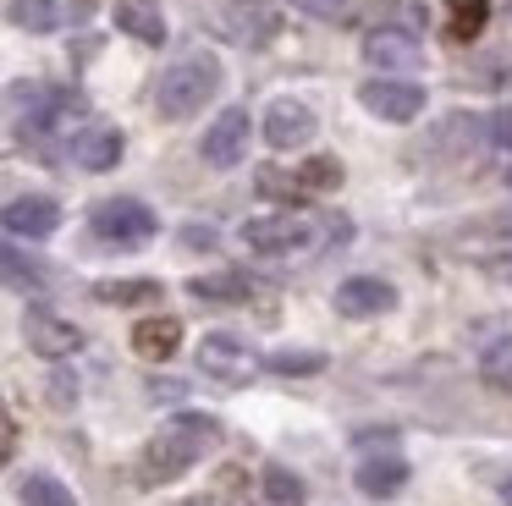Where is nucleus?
I'll return each mask as SVG.
<instances>
[{"instance_id": "9", "label": "nucleus", "mask_w": 512, "mask_h": 506, "mask_svg": "<svg viewBox=\"0 0 512 506\" xmlns=\"http://www.w3.org/2000/svg\"><path fill=\"white\" fill-rule=\"evenodd\" d=\"M23 336H28V347H34L39 358H50V363L72 358V352L83 347V330L72 325V319H61L56 308H28V314H23Z\"/></svg>"}, {"instance_id": "22", "label": "nucleus", "mask_w": 512, "mask_h": 506, "mask_svg": "<svg viewBox=\"0 0 512 506\" xmlns=\"http://www.w3.org/2000/svg\"><path fill=\"white\" fill-rule=\"evenodd\" d=\"M94 303H116V308L160 303V281H149V275H133V281H94Z\"/></svg>"}, {"instance_id": "5", "label": "nucleus", "mask_w": 512, "mask_h": 506, "mask_svg": "<svg viewBox=\"0 0 512 506\" xmlns=\"http://www.w3.org/2000/svg\"><path fill=\"white\" fill-rule=\"evenodd\" d=\"M199 369L210 374L215 385H248L259 369V358L248 352V341H237L232 330H210L199 341Z\"/></svg>"}, {"instance_id": "21", "label": "nucleus", "mask_w": 512, "mask_h": 506, "mask_svg": "<svg viewBox=\"0 0 512 506\" xmlns=\"http://www.w3.org/2000/svg\"><path fill=\"white\" fill-rule=\"evenodd\" d=\"M490 22V0H446V39L474 44Z\"/></svg>"}, {"instance_id": "16", "label": "nucleus", "mask_w": 512, "mask_h": 506, "mask_svg": "<svg viewBox=\"0 0 512 506\" xmlns=\"http://www.w3.org/2000/svg\"><path fill=\"white\" fill-rule=\"evenodd\" d=\"M122 132L116 127H83L78 138H72V165H83V171H111L116 160H122Z\"/></svg>"}, {"instance_id": "8", "label": "nucleus", "mask_w": 512, "mask_h": 506, "mask_svg": "<svg viewBox=\"0 0 512 506\" xmlns=\"http://www.w3.org/2000/svg\"><path fill=\"white\" fill-rule=\"evenodd\" d=\"M364 61L375 66L380 77L386 72H408V66L424 61V44L413 28H391V22H380V28L364 33Z\"/></svg>"}, {"instance_id": "11", "label": "nucleus", "mask_w": 512, "mask_h": 506, "mask_svg": "<svg viewBox=\"0 0 512 506\" xmlns=\"http://www.w3.org/2000/svg\"><path fill=\"white\" fill-rule=\"evenodd\" d=\"M314 132H320V121H314V110L303 105V99H292V94L270 99V110H265V143L270 149H303Z\"/></svg>"}, {"instance_id": "29", "label": "nucleus", "mask_w": 512, "mask_h": 506, "mask_svg": "<svg viewBox=\"0 0 512 506\" xmlns=\"http://www.w3.org/2000/svg\"><path fill=\"white\" fill-rule=\"evenodd\" d=\"M259 193H265V198H287V204H298L303 187H298V176H292V171H276V165H265V171H259Z\"/></svg>"}, {"instance_id": "18", "label": "nucleus", "mask_w": 512, "mask_h": 506, "mask_svg": "<svg viewBox=\"0 0 512 506\" xmlns=\"http://www.w3.org/2000/svg\"><path fill=\"white\" fill-rule=\"evenodd\" d=\"M45 281H50V270L34 259V253L12 248V242L0 237V286H6V292H39Z\"/></svg>"}, {"instance_id": "25", "label": "nucleus", "mask_w": 512, "mask_h": 506, "mask_svg": "<svg viewBox=\"0 0 512 506\" xmlns=\"http://www.w3.org/2000/svg\"><path fill=\"white\" fill-rule=\"evenodd\" d=\"M12 22L28 33H50L61 28V0H12Z\"/></svg>"}, {"instance_id": "2", "label": "nucleus", "mask_w": 512, "mask_h": 506, "mask_svg": "<svg viewBox=\"0 0 512 506\" xmlns=\"http://www.w3.org/2000/svg\"><path fill=\"white\" fill-rule=\"evenodd\" d=\"M237 237L248 242L265 259H309V253L331 248V242H347V220H325V215H303V209H287V215H259L243 220Z\"/></svg>"}, {"instance_id": "15", "label": "nucleus", "mask_w": 512, "mask_h": 506, "mask_svg": "<svg viewBox=\"0 0 512 506\" xmlns=\"http://www.w3.org/2000/svg\"><path fill=\"white\" fill-rule=\"evenodd\" d=\"M177 347H182V319L155 314V319H138V325H133V352H138V358L166 363V358H177Z\"/></svg>"}, {"instance_id": "28", "label": "nucleus", "mask_w": 512, "mask_h": 506, "mask_svg": "<svg viewBox=\"0 0 512 506\" xmlns=\"http://www.w3.org/2000/svg\"><path fill=\"white\" fill-rule=\"evenodd\" d=\"M265 369H276V374H287V380H292V374H298V380H303V374H320L325 369V352H309V347H298V352H270V358H265Z\"/></svg>"}, {"instance_id": "6", "label": "nucleus", "mask_w": 512, "mask_h": 506, "mask_svg": "<svg viewBox=\"0 0 512 506\" xmlns=\"http://www.w3.org/2000/svg\"><path fill=\"white\" fill-rule=\"evenodd\" d=\"M248 138H254V121H248V110H243V105L221 110V116L210 121V132H204V143H199L204 165H215V171H232V165L248 154Z\"/></svg>"}, {"instance_id": "30", "label": "nucleus", "mask_w": 512, "mask_h": 506, "mask_svg": "<svg viewBox=\"0 0 512 506\" xmlns=\"http://www.w3.org/2000/svg\"><path fill=\"white\" fill-rule=\"evenodd\" d=\"M292 11H303V17H314V22H336L347 11V0H292Z\"/></svg>"}, {"instance_id": "13", "label": "nucleus", "mask_w": 512, "mask_h": 506, "mask_svg": "<svg viewBox=\"0 0 512 506\" xmlns=\"http://www.w3.org/2000/svg\"><path fill=\"white\" fill-rule=\"evenodd\" d=\"M0 226L12 231V237H50L61 226V204L45 193L12 198V204H0Z\"/></svg>"}, {"instance_id": "7", "label": "nucleus", "mask_w": 512, "mask_h": 506, "mask_svg": "<svg viewBox=\"0 0 512 506\" xmlns=\"http://www.w3.org/2000/svg\"><path fill=\"white\" fill-rule=\"evenodd\" d=\"M358 105L380 121H413L424 110V88L408 83V77H369V83L358 88Z\"/></svg>"}, {"instance_id": "31", "label": "nucleus", "mask_w": 512, "mask_h": 506, "mask_svg": "<svg viewBox=\"0 0 512 506\" xmlns=\"http://www.w3.org/2000/svg\"><path fill=\"white\" fill-rule=\"evenodd\" d=\"M485 132H490V143H496V149H512V105H501L496 116L485 121Z\"/></svg>"}, {"instance_id": "17", "label": "nucleus", "mask_w": 512, "mask_h": 506, "mask_svg": "<svg viewBox=\"0 0 512 506\" xmlns=\"http://www.w3.org/2000/svg\"><path fill=\"white\" fill-rule=\"evenodd\" d=\"M116 28L138 44H166V17L155 0H116Z\"/></svg>"}, {"instance_id": "3", "label": "nucleus", "mask_w": 512, "mask_h": 506, "mask_svg": "<svg viewBox=\"0 0 512 506\" xmlns=\"http://www.w3.org/2000/svg\"><path fill=\"white\" fill-rule=\"evenodd\" d=\"M215 94H221V61L199 50V55H188V61H177V66H166V72H160L155 110L166 121H188V116H199Z\"/></svg>"}, {"instance_id": "23", "label": "nucleus", "mask_w": 512, "mask_h": 506, "mask_svg": "<svg viewBox=\"0 0 512 506\" xmlns=\"http://www.w3.org/2000/svg\"><path fill=\"white\" fill-rule=\"evenodd\" d=\"M298 187H303V198H314V193H336V187H342V160H336V154H309V160L298 165Z\"/></svg>"}, {"instance_id": "33", "label": "nucleus", "mask_w": 512, "mask_h": 506, "mask_svg": "<svg viewBox=\"0 0 512 506\" xmlns=\"http://www.w3.org/2000/svg\"><path fill=\"white\" fill-rule=\"evenodd\" d=\"M182 242H188V248H215V231L210 226H188V231H182Z\"/></svg>"}, {"instance_id": "4", "label": "nucleus", "mask_w": 512, "mask_h": 506, "mask_svg": "<svg viewBox=\"0 0 512 506\" xmlns=\"http://www.w3.org/2000/svg\"><path fill=\"white\" fill-rule=\"evenodd\" d=\"M89 231L94 242H105V248H144L149 237L160 231L155 209L144 204V198H105V204L89 209Z\"/></svg>"}, {"instance_id": "26", "label": "nucleus", "mask_w": 512, "mask_h": 506, "mask_svg": "<svg viewBox=\"0 0 512 506\" xmlns=\"http://www.w3.org/2000/svg\"><path fill=\"white\" fill-rule=\"evenodd\" d=\"M479 380H485L490 391H512V336H501L496 347H485V358H479Z\"/></svg>"}, {"instance_id": "10", "label": "nucleus", "mask_w": 512, "mask_h": 506, "mask_svg": "<svg viewBox=\"0 0 512 506\" xmlns=\"http://www.w3.org/2000/svg\"><path fill=\"white\" fill-rule=\"evenodd\" d=\"M221 28L232 33L237 44L259 50V44H270L281 33V11L270 6V0H221Z\"/></svg>"}, {"instance_id": "14", "label": "nucleus", "mask_w": 512, "mask_h": 506, "mask_svg": "<svg viewBox=\"0 0 512 506\" xmlns=\"http://www.w3.org/2000/svg\"><path fill=\"white\" fill-rule=\"evenodd\" d=\"M353 484L369 495V501H391V495H402V484H408V462L397 457V451H386V457H364L353 473Z\"/></svg>"}, {"instance_id": "19", "label": "nucleus", "mask_w": 512, "mask_h": 506, "mask_svg": "<svg viewBox=\"0 0 512 506\" xmlns=\"http://www.w3.org/2000/svg\"><path fill=\"white\" fill-rule=\"evenodd\" d=\"M188 292L199 297V303H248L254 297V275L243 270H215V275H193Z\"/></svg>"}, {"instance_id": "32", "label": "nucleus", "mask_w": 512, "mask_h": 506, "mask_svg": "<svg viewBox=\"0 0 512 506\" xmlns=\"http://www.w3.org/2000/svg\"><path fill=\"white\" fill-rule=\"evenodd\" d=\"M12 451H17V424H12V413H6V402H0V468L12 462Z\"/></svg>"}, {"instance_id": "1", "label": "nucleus", "mask_w": 512, "mask_h": 506, "mask_svg": "<svg viewBox=\"0 0 512 506\" xmlns=\"http://www.w3.org/2000/svg\"><path fill=\"white\" fill-rule=\"evenodd\" d=\"M215 446H221V418H210V413H171L166 424L149 435L144 462H138V479L144 484H171V479H182L199 457H210Z\"/></svg>"}, {"instance_id": "20", "label": "nucleus", "mask_w": 512, "mask_h": 506, "mask_svg": "<svg viewBox=\"0 0 512 506\" xmlns=\"http://www.w3.org/2000/svg\"><path fill=\"white\" fill-rule=\"evenodd\" d=\"M457 253H463V259H474V264H490V270H501V264H512V231L501 226L496 237H490V231H463V237H457Z\"/></svg>"}, {"instance_id": "24", "label": "nucleus", "mask_w": 512, "mask_h": 506, "mask_svg": "<svg viewBox=\"0 0 512 506\" xmlns=\"http://www.w3.org/2000/svg\"><path fill=\"white\" fill-rule=\"evenodd\" d=\"M265 501L270 506H303V501H309V490H303V479L292 468L270 462V468H265Z\"/></svg>"}, {"instance_id": "35", "label": "nucleus", "mask_w": 512, "mask_h": 506, "mask_svg": "<svg viewBox=\"0 0 512 506\" xmlns=\"http://www.w3.org/2000/svg\"><path fill=\"white\" fill-rule=\"evenodd\" d=\"M177 506H215V501H177Z\"/></svg>"}, {"instance_id": "27", "label": "nucleus", "mask_w": 512, "mask_h": 506, "mask_svg": "<svg viewBox=\"0 0 512 506\" xmlns=\"http://www.w3.org/2000/svg\"><path fill=\"white\" fill-rule=\"evenodd\" d=\"M23 506H78V501H72V490L61 479H50V473H28L23 479Z\"/></svg>"}, {"instance_id": "34", "label": "nucleus", "mask_w": 512, "mask_h": 506, "mask_svg": "<svg viewBox=\"0 0 512 506\" xmlns=\"http://www.w3.org/2000/svg\"><path fill=\"white\" fill-rule=\"evenodd\" d=\"M501 501H507V506H512V479H507V490H501Z\"/></svg>"}, {"instance_id": "12", "label": "nucleus", "mask_w": 512, "mask_h": 506, "mask_svg": "<svg viewBox=\"0 0 512 506\" xmlns=\"http://www.w3.org/2000/svg\"><path fill=\"white\" fill-rule=\"evenodd\" d=\"M397 308V286L380 281V275H353V281L336 286V314L342 319H375Z\"/></svg>"}]
</instances>
